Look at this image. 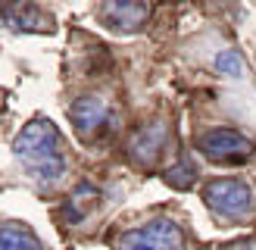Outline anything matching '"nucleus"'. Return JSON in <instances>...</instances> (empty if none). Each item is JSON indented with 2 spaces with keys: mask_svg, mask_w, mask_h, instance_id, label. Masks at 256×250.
Wrapping results in <instances>:
<instances>
[{
  "mask_svg": "<svg viewBox=\"0 0 256 250\" xmlns=\"http://www.w3.org/2000/svg\"><path fill=\"white\" fill-rule=\"evenodd\" d=\"M12 154L28 169L38 182H56L66 175V154H62V138L54 122L32 119L12 141Z\"/></svg>",
  "mask_w": 256,
  "mask_h": 250,
  "instance_id": "obj_1",
  "label": "nucleus"
},
{
  "mask_svg": "<svg viewBox=\"0 0 256 250\" xmlns=\"http://www.w3.org/2000/svg\"><path fill=\"white\" fill-rule=\"evenodd\" d=\"M253 188L244 178H212L203 184V204L222 219H244L253 212Z\"/></svg>",
  "mask_w": 256,
  "mask_h": 250,
  "instance_id": "obj_2",
  "label": "nucleus"
},
{
  "mask_svg": "<svg viewBox=\"0 0 256 250\" xmlns=\"http://www.w3.org/2000/svg\"><path fill=\"white\" fill-rule=\"evenodd\" d=\"M200 154L210 162H219V166H240L253 156V141L247 134H240L238 128H210L197 138Z\"/></svg>",
  "mask_w": 256,
  "mask_h": 250,
  "instance_id": "obj_3",
  "label": "nucleus"
},
{
  "mask_svg": "<svg viewBox=\"0 0 256 250\" xmlns=\"http://www.w3.org/2000/svg\"><path fill=\"white\" fill-rule=\"evenodd\" d=\"M182 228L172 219H153L119 234L116 250H182Z\"/></svg>",
  "mask_w": 256,
  "mask_h": 250,
  "instance_id": "obj_4",
  "label": "nucleus"
},
{
  "mask_svg": "<svg viewBox=\"0 0 256 250\" xmlns=\"http://www.w3.org/2000/svg\"><path fill=\"white\" fill-rule=\"evenodd\" d=\"M147 0H104L100 6V19H104L112 32H138L147 22Z\"/></svg>",
  "mask_w": 256,
  "mask_h": 250,
  "instance_id": "obj_5",
  "label": "nucleus"
},
{
  "mask_svg": "<svg viewBox=\"0 0 256 250\" xmlns=\"http://www.w3.org/2000/svg\"><path fill=\"white\" fill-rule=\"evenodd\" d=\"M166 138H169V128H166L162 122H147V125H140V128L132 134V141H128V154H132L138 162H153L162 154Z\"/></svg>",
  "mask_w": 256,
  "mask_h": 250,
  "instance_id": "obj_6",
  "label": "nucleus"
},
{
  "mask_svg": "<svg viewBox=\"0 0 256 250\" xmlns=\"http://www.w3.org/2000/svg\"><path fill=\"white\" fill-rule=\"evenodd\" d=\"M69 119L82 134H91L97 128H104V122L110 119V104L104 97H78L69 106Z\"/></svg>",
  "mask_w": 256,
  "mask_h": 250,
  "instance_id": "obj_7",
  "label": "nucleus"
},
{
  "mask_svg": "<svg viewBox=\"0 0 256 250\" xmlns=\"http://www.w3.org/2000/svg\"><path fill=\"white\" fill-rule=\"evenodd\" d=\"M0 250H44L38 234L19 222H4L0 225Z\"/></svg>",
  "mask_w": 256,
  "mask_h": 250,
  "instance_id": "obj_8",
  "label": "nucleus"
},
{
  "mask_svg": "<svg viewBox=\"0 0 256 250\" xmlns=\"http://www.w3.org/2000/svg\"><path fill=\"white\" fill-rule=\"evenodd\" d=\"M97 200H100V191L94 184H78L72 191V197H69V206H66V216H69V222H82L84 219V212L88 210H94L97 206Z\"/></svg>",
  "mask_w": 256,
  "mask_h": 250,
  "instance_id": "obj_9",
  "label": "nucleus"
},
{
  "mask_svg": "<svg viewBox=\"0 0 256 250\" xmlns=\"http://www.w3.org/2000/svg\"><path fill=\"white\" fill-rule=\"evenodd\" d=\"M162 178H166V184H169V188L188 191V188L194 184V178H197V169H194V162L182 160V162H175V166L166 169V172H162Z\"/></svg>",
  "mask_w": 256,
  "mask_h": 250,
  "instance_id": "obj_10",
  "label": "nucleus"
},
{
  "mask_svg": "<svg viewBox=\"0 0 256 250\" xmlns=\"http://www.w3.org/2000/svg\"><path fill=\"white\" fill-rule=\"evenodd\" d=\"M10 25H16V28H47V19L38 12L32 4H19V6H12L10 12Z\"/></svg>",
  "mask_w": 256,
  "mask_h": 250,
  "instance_id": "obj_11",
  "label": "nucleus"
},
{
  "mask_svg": "<svg viewBox=\"0 0 256 250\" xmlns=\"http://www.w3.org/2000/svg\"><path fill=\"white\" fill-rule=\"evenodd\" d=\"M216 69H219L222 75H232V78H238L240 69H244V62H240L238 50H219V54H216Z\"/></svg>",
  "mask_w": 256,
  "mask_h": 250,
  "instance_id": "obj_12",
  "label": "nucleus"
}]
</instances>
